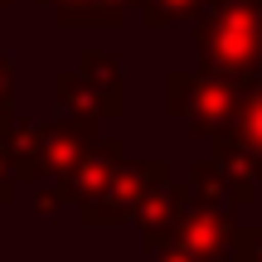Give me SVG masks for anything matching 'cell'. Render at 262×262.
I'll return each instance as SVG.
<instances>
[{"mask_svg":"<svg viewBox=\"0 0 262 262\" xmlns=\"http://www.w3.org/2000/svg\"><path fill=\"white\" fill-rule=\"evenodd\" d=\"M189 49L194 73L224 78L233 88H248L262 78V10L248 0H204L189 19Z\"/></svg>","mask_w":262,"mask_h":262,"instance_id":"1","label":"cell"},{"mask_svg":"<svg viewBox=\"0 0 262 262\" xmlns=\"http://www.w3.org/2000/svg\"><path fill=\"white\" fill-rule=\"evenodd\" d=\"M238 93L243 88L224 83V78H209V73H194V68H170L165 73V112L185 117L194 141H209L228 126Z\"/></svg>","mask_w":262,"mask_h":262,"instance_id":"2","label":"cell"},{"mask_svg":"<svg viewBox=\"0 0 262 262\" xmlns=\"http://www.w3.org/2000/svg\"><path fill=\"white\" fill-rule=\"evenodd\" d=\"M160 180H170V165H165V160H150V156L122 160V165H117V175H112V185H107V194L97 199V204L78 209L83 228H122L126 219H136L141 199H146Z\"/></svg>","mask_w":262,"mask_h":262,"instance_id":"3","label":"cell"},{"mask_svg":"<svg viewBox=\"0 0 262 262\" xmlns=\"http://www.w3.org/2000/svg\"><path fill=\"white\" fill-rule=\"evenodd\" d=\"M233 228H238L233 214L189 204V209H180V214H175V224H170V233H165V248H180V253L194 257V262H228Z\"/></svg>","mask_w":262,"mask_h":262,"instance_id":"4","label":"cell"},{"mask_svg":"<svg viewBox=\"0 0 262 262\" xmlns=\"http://www.w3.org/2000/svg\"><path fill=\"white\" fill-rule=\"evenodd\" d=\"M122 160H126L122 141L97 136V141H93V150H88V156H78L73 165H68L63 175L54 180L58 204H73V209L97 204V199L107 194V185H112V175H117V165H122Z\"/></svg>","mask_w":262,"mask_h":262,"instance_id":"5","label":"cell"},{"mask_svg":"<svg viewBox=\"0 0 262 262\" xmlns=\"http://www.w3.org/2000/svg\"><path fill=\"white\" fill-rule=\"evenodd\" d=\"M97 141V122H88V117H54V122H44V141H39V185L44 180H58L68 165H73L78 156H88Z\"/></svg>","mask_w":262,"mask_h":262,"instance_id":"6","label":"cell"},{"mask_svg":"<svg viewBox=\"0 0 262 262\" xmlns=\"http://www.w3.org/2000/svg\"><path fill=\"white\" fill-rule=\"evenodd\" d=\"M189 204H194V194H189L185 180H160V185L141 199V209H136L141 248H146V253L165 248V233H170V224H175V214H180V209H189Z\"/></svg>","mask_w":262,"mask_h":262,"instance_id":"7","label":"cell"},{"mask_svg":"<svg viewBox=\"0 0 262 262\" xmlns=\"http://www.w3.org/2000/svg\"><path fill=\"white\" fill-rule=\"evenodd\" d=\"M185 185H189V194H194V204H204V209H224V214H233V209H253L257 204V185L224 175L209 156L189 165V180H185Z\"/></svg>","mask_w":262,"mask_h":262,"instance_id":"8","label":"cell"},{"mask_svg":"<svg viewBox=\"0 0 262 262\" xmlns=\"http://www.w3.org/2000/svg\"><path fill=\"white\" fill-rule=\"evenodd\" d=\"M54 93H58V102H63V112H68V117H88V122L122 117V107H126V102H112V97L93 93V88H88L83 78L73 73V68H58V73H54Z\"/></svg>","mask_w":262,"mask_h":262,"instance_id":"9","label":"cell"},{"mask_svg":"<svg viewBox=\"0 0 262 262\" xmlns=\"http://www.w3.org/2000/svg\"><path fill=\"white\" fill-rule=\"evenodd\" d=\"M228 136L238 141L243 150H253V156H262V78L257 83H248L243 93H238L233 102V117H228Z\"/></svg>","mask_w":262,"mask_h":262,"instance_id":"10","label":"cell"},{"mask_svg":"<svg viewBox=\"0 0 262 262\" xmlns=\"http://www.w3.org/2000/svg\"><path fill=\"white\" fill-rule=\"evenodd\" d=\"M73 73L83 78L93 93L112 97V102H126L122 97V63H117V54H107V49H83L73 63Z\"/></svg>","mask_w":262,"mask_h":262,"instance_id":"11","label":"cell"},{"mask_svg":"<svg viewBox=\"0 0 262 262\" xmlns=\"http://www.w3.org/2000/svg\"><path fill=\"white\" fill-rule=\"evenodd\" d=\"M209 146V160H214L224 175H233V180H248V185H257L262 189V156H253V150H243L228 131H219V136H209L204 141Z\"/></svg>","mask_w":262,"mask_h":262,"instance_id":"12","label":"cell"},{"mask_svg":"<svg viewBox=\"0 0 262 262\" xmlns=\"http://www.w3.org/2000/svg\"><path fill=\"white\" fill-rule=\"evenodd\" d=\"M126 5H136V0H78V5L58 10L54 25H63V29H78V25H117V19L126 15Z\"/></svg>","mask_w":262,"mask_h":262,"instance_id":"13","label":"cell"},{"mask_svg":"<svg viewBox=\"0 0 262 262\" xmlns=\"http://www.w3.org/2000/svg\"><path fill=\"white\" fill-rule=\"evenodd\" d=\"M136 5L150 29H165V25H180V19H194L204 10V0H136Z\"/></svg>","mask_w":262,"mask_h":262,"instance_id":"14","label":"cell"},{"mask_svg":"<svg viewBox=\"0 0 262 262\" xmlns=\"http://www.w3.org/2000/svg\"><path fill=\"white\" fill-rule=\"evenodd\" d=\"M228 262H262V224H238L233 228Z\"/></svg>","mask_w":262,"mask_h":262,"instance_id":"15","label":"cell"},{"mask_svg":"<svg viewBox=\"0 0 262 262\" xmlns=\"http://www.w3.org/2000/svg\"><path fill=\"white\" fill-rule=\"evenodd\" d=\"M15 117V58L0 49V126Z\"/></svg>","mask_w":262,"mask_h":262,"instance_id":"16","label":"cell"},{"mask_svg":"<svg viewBox=\"0 0 262 262\" xmlns=\"http://www.w3.org/2000/svg\"><path fill=\"white\" fill-rule=\"evenodd\" d=\"M58 209H63V204H58L54 185H34V214H39V219H54Z\"/></svg>","mask_w":262,"mask_h":262,"instance_id":"17","label":"cell"},{"mask_svg":"<svg viewBox=\"0 0 262 262\" xmlns=\"http://www.w3.org/2000/svg\"><path fill=\"white\" fill-rule=\"evenodd\" d=\"M15 199V180H10V160H5V150H0V209Z\"/></svg>","mask_w":262,"mask_h":262,"instance_id":"18","label":"cell"},{"mask_svg":"<svg viewBox=\"0 0 262 262\" xmlns=\"http://www.w3.org/2000/svg\"><path fill=\"white\" fill-rule=\"evenodd\" d=\"M146 262H194V257H185L180 248H156V253H146Z\"/></svg>","mask_w":262,"mask_h":262,"instance_id":"19","label":"cell"},{"mask_svg":"<svg viewBox=\"0 0 262 262\" xmlns=\"http://www.w3.org/2000/svg\"><path fill=\"white\" fill-rule=\"evenodd\" d=\"M39 5H44V10H54V15H58V10H68V5H78V0H39Z\"/></svg>","mask_w":262,"mask_h":262,"instance_id":"20","label":"cell"},{"mask_svg":"<svg viewBox=\"0 0 262 262\" xmlns=\"http://www.w3.org/2000/svg\"><path fill=\"white\" fill-rule=\"evenodd\" d=\"M248 5H257V10H262V0H248Z\"/></svg>","mask_w":262,"mask_h":262,"instance_id":"21","label":"cell"},{"mask_svg":"<svg viewBox=\"0 0 262 262\" xmlns=\"http://www.w3.org/2000/svg\"><path fill=\"white\" fill-rule=\"evenodd\" d=\"M5 5H10V0H0V10H5Z\"/></svg>","mask_w":262,"mask_h":262,"instance_id":"22","label":"cell"}]
</instances>
